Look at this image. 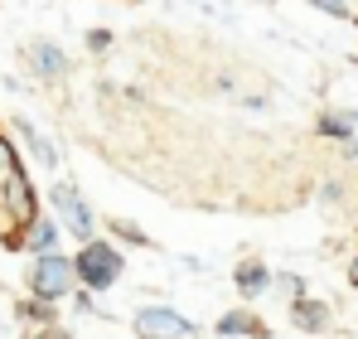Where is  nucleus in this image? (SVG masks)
Instances as JSON below:
<instances>
[{"label":"nucleus","mask_w":358,"mask_h":339,"mask_svg":"<svg viewBox=\"0 0 358 339\" xmlns=\"http://www.w3.org/2000/svg\"><path fill=\"white\" fill-rule=\"evenodd\" d=\"M136 335L141 339H199L189 320H179L175 310H141L136 315Z\"/></svg>","instance_id":"obj_3"},{"label":"nucleus","mask_w":358,"mask_h":339,"mask_svg":"<svg viewBox=\"0 0 358 339\" xmlns=\"http://www.w3.org/2000/svg\"><path fill=\"white\" fill-rule=\"evenodd\" d=\"M54 204L63 209V219H68L73 233H83V237L92 233V214H87V204L78 199V189H73V184H59V189H54Z\"/></svg>","instance_id":"obj_5"},{"label":"nucleus","mask_w":358,"mask_h":339,"mask_svg":"<svg viewBox=\"0 0 358 339\" xmlns=\"http://www.w3.org/2000/svg\"><path fill=\"white\" fill-rule=\"evenodd\" d=\"M218 335H266V330H262V320H252V315H223Z\"/></svg>","instance_id":"obj_6"},{"label":"nucleus","mask_w":358,"mask_h":339,"mask_svg":"<svg viewBox=\"0 0 358 339\" xmlns=\"http://www.w3.org/2000/svg\"><path fill=\"white\" fill-rule=\"evenodd\" d=\"M34 291H39L44 300L63 296V291H68V262L54 257V252H49V257H39V262H34Z\"/></svg>","instance_id":"obj_4"},{"label":"nucleus","mask_w":358,"mask_h":339,"mask_svg":"<svg viewBox=\"0 0 358 339\" xmlns=\"http://www.w3.org/2000/svg\"><path fill=\"white\" fill-rule=\"evenodd\" d=\"M117 272H121V257L107 247V242H92V247H83V257H78V277L87 286H112L117 282Z\"/></svg>","instance_id":"obj_2"},{"label":"nucleus","mask_w":358,"mask_h":339,"mask_svg":"<svg viewBox=\"0 0 358 339\" xmlns=\"http://www.w3.org/2000/svg\"><path fill=\"white\" fill-rule=\"evenodd\" d=\"M320 131H324V136H354V121H349V116H320Z\"/></svg>","instance_id":"obj_10"},{"label":"nucleus","mask_w":358,"mask_h":339,"mask_svg":"<svg viewBox=\"0 0 358 339\" xmlns=\"http://www.w3.org/2000/svg\"><path fill=\"white\" fill-rule=\"evenodd\" d=\"M349 282H354V286H358V257H354V267H349Z\"/></svg>","instance_id":"obj_13"},{"label":"nucleus","mask_w":358,"mask_h":339,"mask_svg":"<svg viewBox=\"0 0 358 339\" xmlns=\"http://www.w3.org/2000/svg\"><path fill=\"white\" fill-rule=\"evenodd\" d=\"M34 223V189L15 160L10 141H0V242H20V233Z\"/></svg>","instance_id":"obj_1"},{"label":"nucleus","mask_w":358,"mask_h":339,"mask_svg":"<svg viewBox=\"0 0 358 339\" xmlns=\"http://www.w3.org/2000/svg\"><path fill=\"white\" fill-rule=\"evenodd\" d=\"M238 286L247 291V296H252V291H262V286H266V267H262V262H247V267L238 272Z\"/></svg>","instance_id":"obj_8"},{"label":"nucleus","mask_w":358,"mask_h":339,"mask_svg":"<svg viewBox=\"0 0 358 339\" xmlns=\"http://www.w3.org/2000/svg\"><path fill=\"white\" fill-rule=\"evenodd\" d=\"M34 68L54 78V73H63V54L54 49V44H34Z\"/></svg>","instance_id":"obj_7"},{"label":"nucleus","mask_w":358,"mask_h":339,"mask_svg":"<svg viewBox=\"0 0 358 339\" xmlns=\"http://www.w3.org/2000/svg\"><path fill=\"white\" fill-rule=\"evenodd\" d=\"M315 5H320V10H329V15H349V5H344V0H315Z\"/></svg>","instance_id":"obj_12"},{"label":"nucleus","mask_w":358,"mask_h":339,"mask_svg":"<svg viewBox=\"0 0 358 339\" xmlns=\"http://www.w3.org/2000/svg\"><path fill=\"white\" fill-rule=\"evenodd\" d=\"M296 325H300V330H320V325H324V310L310 305V300H300V305H296Z\"/></svg>","instance_id":"obj_9"},{"label":"nucleus","mask_w":358,"mask_h":339,"mask_svg":"<svg viewBox=\"0 0 358 339\" xmlns=\"http://www.w3.org/2000/svg\"><path fill=\"white\" fill-rule=\"evenodd\" d=\"M29 242H34L39 252L54 247V223H39V219H34V223H29Z\"/></svg>","instance_id":"obj_11"}]
</instances>
